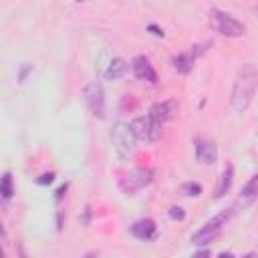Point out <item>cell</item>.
Here are the masks:
<instances>
[{
    "instance_id": "5",
    "label": "cell",
    "mask_w": 258,
    "mask_h": 258,
    "mask_svg": "<svg viewBox=\"0 0 258 258\" xmlns=\"http://www.w3.org/2000/svg\"><path fill=\"white\" fill-rule=\"evenodd\" d=\"M131 129L137 137V141H145V143H155L161 137V125L157 121H153L149 115H141L135 117L131 121Z\"/></svg>"
},
{
    "instance_id": "25",
    "label": "cell",
    "mask_w": 258,
    "mask_h": 258,
    "mask_svg": "<svg viewBox=\"0 0 258 258\" xmlns=\"http://www.w3.org/2000/svg\"><path fill=\"white\" fill-rule=\"evenodd\" d=\"M242 258H258V254H256V252H248V254H244Z\"/></svg>"
},
{
    "instance_id": "7",
    "label": "cell",
    "mask_w": 258,
    "mask_h": 258,
    "mask_svg": "<svg viewBox=\"0 0 258 258\" xmlns=\"http://www.w3.org/2000/svg\"><path fill=\"white\" fill-rule=\"evenodd\" d=\"M153 181V171L149 167H135L131 169L123 179H121V189L127 196H133L135 191H139L141 187L149 185Z\"/></svg>"
},
{
    "instance_id": "14",
    "label": "cell",
    "mask_w": 258,
    "mask_h": 258,
    "mask_svg": "<svg viewBox=\"0 0 258 258\" xmlns=\"http://www.w3.org/2000/svg\"><path fill=\"white\" fill-rule=\"evenodd\" d=\"M232 181H234V167L228 163L226 167H224V171L220 173V179H218V185H216V198L220 200V198H224L228 191H230V187H232Z\"/></svg>"
},
{
    "instance_id": "23",
    "label": "cell",
    "mask_w": 258,
    "mask_h": 258,
    "mask_svg": "<svg viewBox=\"0 0 258 258\" xmlns=\"http://www.w3.org/2000/svg\"><path fill=\"white\" fill-rule=\"evenodd\" d=\"M147 28H149V30H153V34H155V36H163V30H161V28H157L155 24H149Z\"/></svg>"
},
{
    "instance_id": "4",
    "label": "cell",
    "mask_w": 258,
    "mask_h": 258,
    "mask_svg": "<svg viewBox=\"0 0 258 258\" xmlns=\"http://www.w3.org/2000/svg\"><path fill=\"white\" fill-rule=\"evenodd\" d=\"M230 214H232V212H222V214L214 216L212 220H208V222L191 236V244H194V246H206V244L214 242V240L222 234V230H224V226H226Z\"/></svg>"
},
{
    "instance_id": "22",
    "label": "cell",
    "mask_w": 258,
    "mask_h": 258,
    "mask_svg": "<svg viewBox=\"0 0 258 258\" xmlns=\"http://www.w3.org/2000/svg\"><path fill=\"white\" fill-rule=\"evenodd\" d=\"M64 191H67V183H64V185H60V187L56 189V196H54V200H56V202H60V200H62V196H64Z\"/></svg>"
},
{
    "instance_id": "2",
    "label": "cell",
    "mask_w": 258,
    "mask_h": 258,
    "mask_svg": "<svg viewBox=\"0 0 258 258\" xmlns=\"http://www.w3.org/2000/svg\"><path fill=\"white\" fill-rule=\"evenodd\" d=\"M208 24L214 32H218L222 36H228V38H238V36L246 34V26L240 20H236L232 14H228L224 10H218V8H212L208 12Z\"/></svg>"
},
{
    "instance_id": "26",
    "label": "cell",
    "mask_w": 258,
    "mask_h": 258,
    "mask_svg": "<svg viewBox=\"0 0 258 258\" xmlns=\"http://www.w3.org/2000/svg\"><path fill=\"white\" fill-rule=\"evenodd\" d=\"M81 258H97V254H95V252H87V254L81 256Z\"/></svg>"
},
{
    "instance_id": "6",
    "label": "cell",
    "mask_w": 258,
    "mask_h": 258,
    "mask_svg": "<svg viewBox=\"0 0 258 258\" xmlns=\"http://www.w3.org/2000/svg\"><path fill=\"white\" fill-rule=\"evenodd\" d=\"M83 95H85V103H87L91 115L103 119L105 117V91H103V85L99 81H91V83L85 85Z\"/></svg>"
},
{
    "instance_id": "12",
    "label": "cell",
    "mask_w": 258,
    "mask_h": 258,
    "mask_svg": "<svg viewBox=\"0 0 258 258\" xmlns=\"http://www.w3.org/2000/svg\"><path fill=\"white\" fill-rule=\"evenodd\" d=\"M129 232L137 238V240H153L155 238V232H157V226L151 218H139L135 220L131 226H129Z\"/></svg>"
},
{
    "instance_id": "17",
    "label": "cell",
    "mask_w": 258,
    "mask_h": 258,
    "mask_svg": "<svg viewBox=\"0 0 258 258\" xmlns=\"http://www.w3.org/2000/svg\"><path fill=\"white\" fill-rule=\"evenodd\" d=\"M181 191H183V196H187V198H200V196H202V185L196 183V181H187V183L181 185Z\"/></svg>"
},
{
    "instance_id": "13",
    "label": "cell",
    "mask_w": 258,
    "mask_h": 258,
    "mask_svg": "<svg viewBox=\"0 0 258 258\" xmlns=\"http://www.w3.org/2000/svg\"><path fill=\"white\" fill-rule=\"evenodd\" d=\"M127 71H129V64H127L123 58L115 56V58L107 64V69H105V79H107V81H119V79H123V77L127 75Z\"/></svg>"
},
{
    "instance_id": "21",
    "label": "cell",
    "mask_w": 258,
    "mask_h": 258,
    "mask_svg": "<svg viewBox=\"0 0 258 258\" xmlns=\"http://www.w3.org/2000/svg\"><path fill=\"white\" fill-rule=\"evenodd\" d=\"M191 258H212V254H210V250H198V252H194Z\"/></svg>"
},
{
    "instance_id": "8",
    "label": "cell",
    "mask_w": 258,
    "mask_h": 258,
    "mask_svg": "<svg viewBox=\"0 0 258 258\" xmlns=\"http://www.w3.org/2000/svg\"><path fill=\"white\" fill-rule=\"evenodd\" d=\"M177 101H173V99H165V101H157V103H153L151 107H149V117L153 119V121H157L159 125H163V123H167V121H171L175 115H177Z\"/></svg>"
},
{
    "instance_id": "18",
    "label": "cell",
    "mask_w": 258,
    "mask_h": 258,
    "mask_svg": "<svg viewBox=\"0 0 258 258\" xmlns=\"http://www.w3.org/2000/svg\"><path fill=\"white\" fill-rule=\"evenodd\" d=\"M169 218H171V220H177V222H181V220L185 218V212H183V208H179V206H171V208H169Z\"/></svg>"
},
{
    "instance_id": "11",
    "label": "cell",
    "mask_w": 258,
    "mask_h": 258,
    "mask_svg": "<svg viewBox=\"0 0 258 258\" xmlns=\"http://www.w3.org/2000/svg\"><path fill=\"white\" fill-rule=\"evenodd\" d=\"M256 200H258V173L252 175V177L242 185V189H240V194H238V200H236V208L246 210V208H250Z\"/></svg>"
},
{
    "instance_id": "15",
    "label": "cell",
    "mask_w": 258,
    "mask_h": 258,
    "mask_svg": "<svg viewBox=\"0 0 258 258\" xmlns=\"http://www.w3.org/2000/svg\"><path fill=\"white\" fill-rule=\"evenodd\" d=\"M194 56L189 54V52H179V54H175L173 58H171V64H173V69L179 73V75H187L191 69H194Z\"/></svg>"
},
{
    "instance_id": "19",
    "label": "cell",
    "mask_w": 258,
    "mask_h": 258,
    "mask_svg": "<svg viewBox=\"0 0 258 258\" xmlns=\"http://www.w3.org/2000/svg\"><path fill=\"white\" fill-rule=\"evenodd\" d=\"M54 181V171H48V173H42L38 179H36V183L38 185H50Z\"/></svg>"
},
{
    "instance_id": "3",
    "label": "cell",
    "mask_w": 258,
    "mask_h": 258,
    "mask_svg": "<svg viewBox=\"0 0 258 258\" xmlns=\"http://www.w3.org/2000/svg\"><path fill=\"white\" fill-rule=\"evenodd\" d=\"M111 139H113V149H115V155L121 159V161H127L133 157L135 149H137V137L131 129V123H115L113 127V133H111Z\"/></svg>"
},
{
    "instance_id": "24",
    "label": "cell",
    "mask_w": 258,
    "mask_h": 258,
    "mask_svg": "<svg viewBox=\"0 0 258 258\" xmlns=\"http://www.w3.org/2000/svg\"><path fill=\"white\" fill-rule=\"evenodd\" d=\"M218 258H234V254H232V252H222Z\"/></svg>"
},
{
    "instance_id": "16",
    "label": "cell",
    "mask_w": 258,
    "mask_h": 258,
    "mask_svg": "<svg viewBox=\"0 0 258 258\" xmlns=\"http://www.w3.org/2000/svg\"><path fill=\"white\" fill-rule=\"evenodd\" d=\"M0 194H2V200H4V202L12 200V196L16 194V189H14V181H12V173H10V171H4V175H2Z\"/></svg>"
},
{
    "instance_id": "1",
    "label": "cell",
    "mask_w": 258,
    "mask_h": 258,
    "mask_svg": "<svg viewBox=\"0 0 258 258\" xmlns=\"http://www.w3.org/2000/svg\"><path fill=\"white\" fill-rule=\"evenodd\" d=\"M256 89H258V71L252 62L244 64L238 75H236V81L232 85V95H230V107L234 113L242 115L248 111V107L252 105V99L256 95Z\"/></svg>"
},
{
    "instance_id": "10",
    "label": "cell",
    "mask_w": 258,
    "mask_h": 258,
    "mask_svg": "<svg viewBox=\"0 0 258 258\" xmlns=\"http://www.w3.org/2000/svg\"><path fill=\"white\" fill-rule=\"evenodd\" d=\"M131 71H133V75L139 81H145L149 85H155L157 83V73H155L151 60L147 56H143V54H139V56H135L131 60Z\"/></svg>"
},
{
    "instance_id": "9",
    "label": "cell",
    "mask_w": 258,
    "mask_h": 258,
    "mask_svg": "<svg viewBox=\"0 0 258 258\" xmlns=\"http://www.w3.org/2000/svg\"><path fill=\"white\" fill-rule=\"evenodd\" d=\"M194 151H196V159H198L202 165H214L216 159H218V147H216V143L210 141V139L196 137V139H194Z\"/></svg>"
},
{
    "instance_id": "20",
    "label": "cell",
    "mask_w": 258,
    "mask_h": 258,
    "mask_svg": "<svg viewBox=\"0 0 258 258\" xmlns=\"http://www.w3.org/2000/svg\"><path fill=\"white\" fill-rule=\"evenodd\" d=\"M30 71H32V67H30V64H22V67H20V75H18V81H24V79H26V75H28Z\"/></svg>"
}]
</instances>
